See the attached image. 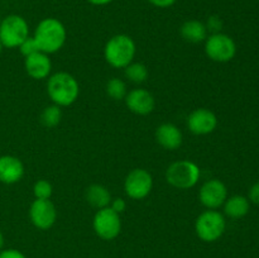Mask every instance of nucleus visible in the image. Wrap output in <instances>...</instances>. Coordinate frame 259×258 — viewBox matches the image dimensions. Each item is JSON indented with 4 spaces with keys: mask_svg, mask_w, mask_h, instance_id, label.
<instances>
[{
    "mask_svg": "<svg viewBox=\"0 0 259 258\" xmlns=\"http://www.w3.org/2000/svg\"><path fill=\"white\" fill-rule=\"evenodd\" d=\"M34 40L43 53H55L66 40V29L60 20L55 18L43 19L34 32Z\"/></svg>",
    "mask_w": 259,
    "mask_h": 258,
    "instance_id": "obj_1",
    "label": "nucleus"
},
{
    "mask_svg": "<svg viewBox=\"0 0 259 258\" xmlns=\"http://www.w3.org/2000/svg\"><path fill=\"white\" fill-rule=\"evenodd\" d=\"M33 191H34V196L37 199L48 200L51 197V195H52V186L46 180H39V181H37L34 184Z\"/></svg>",
    "mask_w": 259,
    "mask_h": 258,
    "instance_id": "obj_23",
    "label": "nucleus"
},
{
    "mask_svg": "<svg viewBox=\"0 0 259 258\" xmlns=\"http://www.w3.org/2000/svg\"><path fill=\"white\" fill-rule=\"evenodd\" d=\"M28 24L19 15H8L0 23V40L7 48L19 47L28 38Z\"/></svg>",
    "mask_w": 259,
    "mask_h": 258,
    "instance_id": "obj_4",
    "label": "nucleus"
},
{
    "mask_svg": "<svg viewBox=\"0 0 259 258\" xmlns=\"http://www.w3.org/2000/svg\"><path fill=\"white\" fill-rule=\"evenodd\" d=\"M197 237L204 242H214L219 239L225 230V219L219 211L207 210L196 219L195 224Z\"/></svg>",
    "mask_w": 259,
    "mask_h": 258,
    "instance_id": "obj_6",
    "label": "nucleus"
},
{
    "mask_svg": "<svg viewBox=\"0 0 259 258\" xmlns=\"http://www.w3.org/2000/svg\"><path fill=\"white\" fill-rule=\"evenodd\" d=\"M125 103L129 110L139 115H147L154 109V98L144 89H134L126 94Z\"/></svg>",
    "mask_w": 259,
    "mask_h": 258,
    "instance_id": "obj_13",
    "label": "nucleus"
},
{
    "mask_svg": "<svg viewBox=\"0 0 259 258\" xmlns=\"http://www.w3.org/2000/svg\"><path fill=\"white\" fill-rule=\"evenodd\" d=\"M106 91H108V95L114 100H121L126 96V86L120 78H111L106 85Z\"/></svg>",
    "mask_w": 259,
    "mask_h": 258,
    "instance_id": "obj_22",
    "label": "nucleus"
},
{
    "mask_svg": "<svg viewBox=\"0 0 259 258\" xmlns=\"http://www.w3.org/2000/svg\"><path fill=\"white\" fill-rule=\"evenodd\" d=\"M61 116H62V113H61L58 105H51L43 110L42 115H40V121L45 126L51 128V126H56L60 123Z\"/></svg>",
    "mask_w": 259,
    "mask_h": 258,
    "instance_id": "obj_21",
    "label": "nucleus"
},
{
    "mask_svg": "<svg viewBox=\"0 0 259 258\" xmlns=\"http://www.w3.org/2000/svg\"><path fill=\"white\" fill-rule=\"evenodd\" d=\"M125 76L133 82L141 83L148 77V70L143 63H131L125 67Z\"/></svg>",
    "mask_w": 259,
    "mask_h": 258,
    "instance_id": "obj_20",
    "label": "nucleus"
},
{
    "mask_svg": "<svg viewBox=\"0 0 259 258\" xmlns=\"http://www.w3.org/2000/svg\"><path fill=\"white\" fill-rule=\"evenodd\" d=\"M88 2L94 5H106L109 4V3L113 2V0H88Z\"/></svg>",
    "mask_w": 259,
    "mask_h": 258,
    "instance_id": "obj_30",
    "label": "nucleus"
},
{
    "mask_svg": "<svg viewBox=\"0 0 259 258\" xmlns=\"http://www.w3.org/2000/svg\"><path fill=\"white\" fill-rule=\"evenodd\" d=\"M24 175V167L20 159L13 156L0 157V182L3 184H15L20 181Z\"/></svg>",
    "mask_w": 259,
    "mask_h": 258,
    "instance_id": "obj_14",
    "label": "nucleus"
},
{
    "mask_svg": "<svg viewBox=\"0 0 259 258\" xmlns=\"http://www.w3.org/2000/svg\"><path fill=\"white\" fill-rule=\"evenodd\" d=\"M0 258H25V255L17 249H5L0 252Z\"/></svg>",
    "mask_w": 259,
    "mask_h": 258,
    "instance_id": "obj_26",
    "label": "nucleus"
},
{
    "mask_svg": "<svg viewBox=\"0 0 259 258\" xmlns=\"http://www.w3.org/2000/svg\"><path fill=\"white\" fill-rule=\"evenodd\" d=\"M86 199H88V201L93 206L98 207V209L108 207V205L111 201L110 192L108 191V189L104 187L103 185L98 184L91 185L90 187H88V190H86Z\"/></svg>",
    "mask_w": 259,
    "mask_h": 258,
    "instance_id": "obj_18",
    "label": "nucleus"
},
{
    "mask_svg": "<svg viewBox=\"0 0 259 258\" xmlns=\"http://www.w3.org/2000/svg\"><path fill=\"white\" fill-rule=\"evenodd\" d=\"M152 185H153V180H152L151 174L146 169L137 168L126 176L124 189L129 197L141 200L151 192Z\"/></svg>",
    "mask_w": 259,
    "mask_h": 258,
    "instance_id": "obj_9",
    "label": "nucleus"
},
{
    "mask_svg": "<svg viewBox=\"0 0 259 258\" xmlns=\"http://www.w3.org/2000/svg\"><path fill=\"white\" fill-rule=\"evenodd\" d=\"M224 210L228 217L234 218V219L243 218L249 211V201H248L247 197L235 195V196H232L227 200Z\"/></svg>",
    "mask_w": 259,
    "mask_h": 258,
    "instance_id": "obj_19",
    "label": "nucleus"
},
{
    "mask_svg": "<svg viewBox=\"0 0 259 258\" xmlns=\"http://www.w3.org/2000/svg\"><path fill=\"white\" fill-rule=\"evenodd\" d=\"M223 27V22L218 15H211V17L207 19V24H206V29H210L211 32L215 33H220V29Z\"/></svg>",
    "mask_w": 259,
    "mask_h": 258,
    "instance_id": "obj_25",
    "label": "nucleus"
},
{
    "mask_svg": "<svg viewBox=\"0 0 259 258\" xmlns=\"http://www.w3.org/2000/svg\"><path fill=\"white\" fill-rule=\"evenodd\" d=\"M134 55H136V45L129 35H115L105 46V58L113 67H126L131 65Z\"/></svg>",
    "mask_w": 259,
    "mask_h": 258,
    "instance_id": "obj_3",
    "label": "nucleus"
},
{
    "mask_svg": "<svg viewBox=\"0 0 259 258\" xmlns=\"http://www.w3.org/2000/svg\"><path fill=\"white\" fill-rule=\"evenodd\" d=\"M125 206L126 204L123 199H115L113 202H111V209H113L115 212H118V214L119 212H123L124 210H125Z\"/></svg>",
    "mask_w": 259,
    "mask_h": 258,
    "instance_id": "obj_28",
    "label": "nucleus"
},
{
    "mask_svg": "<svg viewBox=\"0 0 259 258\" xmlns=\"http://www.w3.org/2000/svg\"><path fill=\"white\" fill-rule=\"evenodd\" d=\"M19 48H20V52H22V55H24L25 57L33 55V53L39 52V48H38L34 38H30V37H28L27 39H25L24 42L19 46Z\"/></svg>",
    "mask_w": 259,
    "mask_h": 258,
    "instance_id": "obj_24",
    "label": "nucleus"
},
{
    "mask_svg": "<svg viewBox=\"0 0 259 258\" xmlns=\"http://www.w3.org/2000/svg\"><path fill=\"white\" fill-rule=\"evenodd\" d=\"M120 229V218L118 212L114 211L111 207H104L96 212L94 218V230L101 239H114L119 235Z\"/></svg>",
    "mask_w": 259,
    "mask_h": 258,
    "instance_id": "obj_8",
    "label": "nucleus"
},
{
    "mask_svg": "<svg viewBox=\"0 0 259 258\" xmlns=\"http://www.w3.org/2000/svg\"><path fill=\"white\" fill-rule=\"evenodd\" d=\"M181 35L187 42L200 43L206 39V25L200 22V20H187L182 24Z\"/></svg>",
    "mask_w": 259,
    "mask_h": 258,
    "instance_id": "obj_17",
    "label": "nucleus"
},
{
    "mask_svg": "<svg viewBox=\"0 0 259 258\" xmlns=\"http://www.w3.org/2000/svg\"><path fill=\"white\" fill-rule=\"evenodd\" d=\"M249 199L250 201L259 205V182L254 184L249 190Z\"/></svg>",
    "mask_w": 259,
    "mask_h": 258,
    "instance_id": "obj_27",
    "label": "nucleus"
},
{
    "mask_svg": "<svg viewBox=\"0 0 259 258\" xmlns=\"http://www.w3.org/2000/svg\"><path fill=\"white\" fill-rule=\"evenodd\" d=\"M218 119L207 109H196L187 118V126L195 134H209L217 128Z\"/></svg>",
    "mask_w": 259,
    "mask_h": 258,
    "instance_id": "obj_12",
    "label": "nucleus"
},
{
    "mask_svg": "<svg viewBox=\"0 0 259 258\" xmlns=\"http://www.w3.org/2000/svg\"><path fill=\"white\" fill-rule=\"evenodd\" d=\"M152 5L158 8H168L176 3V0H148Z\"/></svg>",
    "mask_w": 259,
    "mask_h": 258,
    "instance_id": "obj_29",
    "label": "nucleus"
},
{
    "mask_svg": "<svg viewBox=\"0 0 259 258\" xmlns=\"http://www.w3.org/2000/svg\"><path fill=\"white\" fill-rule=\"evenodd\" d=\"M25 70L28 75L33 78L47 77L48 73L51 72V61L48 56L43 52L33 53V55L25 57Z\"/></svg>",
    "mask_w": 259,
    "mask_h": 258,
    "instance_id": "obj_15",
    "label": "nucleus"
},
{
    "mask_svg": "<svg viewBox=\"0 0 259 258\" xmlns=\"http://www.w3.org/2000/svg\"><path fill=\"white\" fill-rule=\"evenodd\" d=\"M0 23H2V19H0Z\"/></svg>",
    "mask_w": 259,
    "mask_h": 258,
    "instance_id": "obj_33",
    "label": "nucleus"
},
{
    "mask_svg": "<svg viewBox=\"0 0 259 258\" xmlns=\"http://www.w3.org/2000/svg\"><path fill=\"white\" fill-rule=\"evenodd\" d=\"M157 142L166 149H177L182 144V133L174 124H162L156 131Z\"/></svg>",
    "mask_w": 259,
    "mask_h": 258,
    "instance_id": "obj_16",
    "label": "nucleus"
},
{
    "mask_svg": "<svg viewBox=\"0 0 259 258\" xmlns=\"http://www.w3.org/2000/svg\"><path fill=\"white\" fill-rule=\"evenodd\" d=\"M3 47H4V46H3L2 40H0V52H2V51H3Z\"/></svg>",
    "mask_w": 259,
    "mask_h": 258,
    "instance_id": "obj_32",
    "label": "nucleus"
},
{
    "mask_svg": "<svg viewBox=\"0 0 259 258\" xmlns=\"http://www.w3.org/2000/svg\"><path fill=\"white\" fill-rule=\"evenodd\" d=\"M30 220L38 229H50L56 222V207L52 202L48 200L37 199L30 205L29 210Z\"/></svg>",
    "mask_w": 259,
    "mask_h": 258,
    "instance_id": "obj_10",
    "label": "nucleus"
},
{
    "mask_svg": "<svg viewBox=\"0 0 259 258\" xmlns=\"http://www.w3.org/2000/svg\"><path fill=\"white\" fill-rule=\"evenodd\" d=\"M47 90L53 103L61 106H67L75 103L80 91L76 78L67 72L55 73L48 80Z\"/></svg>",
    "mask_w": 259,
    "mask_h": 258,
    "instance_id": "obj_2",
    "label": "nucleus"
},
{
    "mask_svg": "<svg viewBox=\"0 0 259 258\" xmlns=\"http://www.w3.org/2000/svg\"><path fill=\"white\" fill-rule=\"evenodd\" d=\"M3 245H4V237H3L2 232H0V250H2Z\"/></svg>",
    "mask_w": 259,
    "mask_h": 258,
    "instance_id": "obj_31",
    "label": "nucleus"
},
{
    "mask_svg": "<svg viewBox=\"0 0 259 258\" xmlns=\"http://www.w3.org/2000/svg\"><path fill=\"white\" fill-rule=\"evenodd\" d=\"M167 181L177 189H190L200 179V168L190 161H179L172 163L167 169Z\"/></svg>",
    "mask_w": 259,
    "mask_h": 258,
    "instance_id": "obj_5",
    "label": "nucleus"
},
{
    "mask_svg": "<svg viewBox=\"0 0 259 258\" xmlns=\"http://www.w3.org/2000/svg\"><path fill=\"white\" fill-rule=\"evenodd\" d=\"M227 186L220 180H210L202 185L200 190V201L209 209H217L227 200Z\"/></svg>",
    "mask_w": 259,
    "mask_h": 258,
    "instance_id": "obj_11",
    "label": "nucleus"
},
{
    "mask_svg": "<svg viewBox=\"0 0 259 258\" xmlns=\"http://www.w3.org/2000/svg\"><path fill=\"white\" fill-rule=\"evenodd\" d=\"M205 52L207 57L217 62H228L232 60L237 52V46L234 40L227 34L215 33L206 39Z\"/></svg>",
    "mask_w": 259,
    "mask_h": 258,
    "instance_id": "obj_7",
    "label": "nucleus"
}]
</instances>
